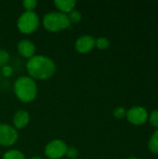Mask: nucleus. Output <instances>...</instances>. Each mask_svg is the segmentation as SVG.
<instances>
[{"mask_svg": "<svg viewBox=\"0 0 158 159\" xmlns=\"http://www.w3.org/2000/svg\"><path fill=\"white\" fill-rule=\"evenodd\" d=\"M110 46V42L109 40L106 38V37H103V36H101L99 38L96 39L95 41V47L101 50H104V49H107Z\"/></svg>", "mask_w": 158, "mask_h": 159, "instance_id": "15", "label": "nucleus"}, {"mask_svg": "<svg viewBox=\"0 0 158 159\" xmlns=\"http://www.w3.org/2000/svg\"><path fill=\"white\" fill-rule=\"evenodd\" d=\"M68 146L62 140L55 139L50 141L45 147V156L48 159H61L66 156Z\"/></svg>", "mask_w": 158, "mask_h": 159, "instance_id": "5", "label": "nucleus"}, {"mask_svg": "<svg viewBox=\"0 0 158 159\" xmlns=\"http://www.w3.org/2000/svg\"><path fill=\"white\" fill-rule=\"evenodd\" d=\"M1 76H2V75H1V72H0V79H1Z\"/></svg>", "mask_w": 158, "mask_h": 159, "instance_id": "24", "label": "nucleus"}, {"mask_svg": "<svg viewBox=\"0 0 158 159\" xmlns=\"http://www.w3.org/2000/svg\"><path fill=\"white\" fill-rule=\"evenodd\" d=\"M13 90L19 101L28 103L35 100L38 93V87L35 80L28 75H23L16 79Z\"/></svg>", "mask_w": 158, "mask_h": 159, "instance_id": "2", "label": "nucleus"}, {"mask_svg": "<svg viewBox=\"0 0 158 159\" xmlns=\"http://www.w3.org/2000/svg\"><path fill=\"white\" fill-rule=\"evenodd\" d=\"M128 159H138V158H136V157H129V158H128Z\"/></svg>", "mask_w": 158, "mask_h": 159, "instance_id": "23", "label": "nucleus"}, {"mask_svg": "<svg viewBox=\"0 0 158 159\" xmlns=\"http://www.w3.org/2000/svg\"><path fill=\"white\" fill-rule=\"evenodd\" d=\"M17 49L21 57L28 60L35 55V46L29 39H21L17 45Z\"/></svg>", "mask_w": 158, "mask_h": 159, "instance_id": "9", "label": "nucleus"}, {"mask_svg": "<svg viewBox=\"0 0 158 159\" xmlns=\"http://www.w3.org/2000/svg\"><path fill=\"white\" fill-rule=\"evenodd\" d=\"M67 17H68V20H69V21H70L71 24H77L82 20V14H81V12L79 10H76V9H74L70 13H68L67 14Z\"/></svg>", "mask_w": 158, "mask_h": 159, "instance_id": "14", "label": "nucleus"}, {"mask_svg": "<svg viewBox=\"0 0 158 159\" xmlns=\"http://www.w3.org/2000/svg\"><path fill=\"white\" fill-rule=\"evenodd\" d=\"M30 159H43L42 157H31Z\"/></svg>", "mask_w": 158, "mask_h": 159, "instance_id": "22", "label": "nucleus"}, {"mask_svg": "<svg viewBox=\"0 0 158 159\" xmlns=\"http://www.w3.org/2000/svg\"><path fill=\"white\" fill-rule=\"evenodd\" d=\"M12 122H13V127L17 130L22 129L25 127H27V125L30 122V114L24 109L18 110L13 115Z\"/></svg>", "mask_w": 158, "mask_h": 159, "instance_id": "10", "label": "nucleus"}, {"mask_svg": "<svg viewBox=\"0 0 158 159\" xmlns=\"http://www.w3.org/2000/svg\"><path fill=\"white\" fill-rule=\"evenodd\" d=\"M65 157H67L69 159H76L79 157V151L77 148H75L74 146L68 147Z\"/></svg>", "mask_w": 158, "mask_h": 159, "instance_id": "18", "label": "nucleus"}, {"mask_svg": "<svg viewBox=\"0 0 158 159\" xmlns=\"http://www.w3.org/2000/svg\"><path fill=\"white\" fill-rule=\"evenodd\" d=\"M40 25L39 16L34 11H24L22 12L18 20V30L23 34H31L34 33Z\"/></svg>", "mask_w": 158, "mask_h": 159, "instance_id": "4", "label": "nucleus"}, {"mask_svg": "<svg viewBox=\"0 0 158 159\" xmlns=\"http://www.w3.org/2000/svg\"><path fill=\"white\" fill-rule=\"evenodd\" d=\"M2 159H26V157L21 151L8 150L3 155Z\"/></svg>", "mask_w": 158, "mask_h": 159, "instance_id": "12", "label": "nucleus"}, {"mask_svg": "<svg viewBox=\"0 0 158 159\" xmlns=\"http://www.w3.org/2000/svg\"><path fill=\"white\" fill-rule=\"evenodd\" d=\"M56 63L52 59L44 55H34L27 61L26 70L28 76L34 80H47L56 73Z\"/></svg>", "mask_w": 158, "mask_h": 159, "instance_id": "1", "label": "nucleus"}, {"mask_svg": "<svg viewBox=\"0 0 158 159\" xmlns=\"http://www.w3.org/2000/svg\"><path fill=\"white\" fill-rule=\"evenodd\" d=\"M96 39L89 34H84L79 36L74 44L75 50L80 54H87L95 48Z\"/></svg>", "mask_w": 158, "mask_h": 159, "instance_id": "8", "label": "nucleus"}, {"mask_svg": "<svg viewBox=\"0 0 158 159\" xmlns=\"http://www.w3.org/2000/svg\"><path fill=\"white\" fill-rule=\"evenodd\" d=\"M10 60V55L7 50L0 49V69L7 65Z\"/></svg>", "mask_w": 158, "mask_h": 159, "instance_id": "16", "label": "nucleus"}, {"mask_svg": "<svg viewBox=\"0 0 158 159\" xmlns=\"http://www.w3.org/2000/svg\"><path fill=\"white\" fill-rule=\"evenodd\" d=\"M0 72H1V75H2V76L9 77V76H11L12 74H13V68H12L10 65L7 64V65H5L4 67L1 68Z\"/></svg>", "mask_w": 158, "mask_h": 159, "instance_id": "20", "label": "nucleus"}, {"mask_svg": "<svg viewBox=\"0 0 158 159\" xmlns=\"http://www.w3.org/2000/svg\"><path fill=\"white\" fill-rule=\"evenodd\" d=\"M37 6V1L35 0H24L22 2V7H24L25 11H34Z\"/></svg>", "mask_w": 158, "mask_h": 159, "instance_id": "17", "label": "nucleus"}, {"mask_svg": "<svg viewBox=\"0 0 158 159\" xmlns=\"http://www.w3.org/2000/svg\"><path fill=\"white\" fill-rule=\"evenodd\" d=\"M54 5L59 12L67 15L72 10L75 9L76 2L74 0H56L54 1Z\"/></svg>", "mask_w": 158, "mask_h": 159, "instance_id": "11", "label": "nucleus"}, {"mask_svg": "<svg viewBox=\"0 0 158 159\" xmlns=\"http://www.w3.org/2000/svg\"><path fill=\"white\" fill-rule=\"evenodd\" d=\"M114 116L117 119H122L126 116L127 111L124 107H117L114 110Z\"/></svg>", "mask_w": 158, "mask_h": 159, "instance_id": "19", "label": "nucleus"}, {"mask_svg": "<svg viewBox=\"0 0 158 159\" xmlns=\"http://www.w3.org/2000/svg\"><path fill=\"white\" fill-rule=\"evenodd\" d=\"M148 147L152 153L158 154V129L156 130L154 134L151 136L148 143Z\"/></svg>", "mask_w": 158, "mask_h": 159, "instance_id": "13", "label": "nucleus"}, {"mask_svg": "<svg viewBox=\"0 0 158 159\" xmlns=\"http://www.w3.org/2000/svg\"><path fill=\"white\" fill-rule=\"evenodd\" d=\"M149 119H150L151 124L158 129V110H155L151 113Z\"/></svg>", "mask_w": 158, "mask_h": 159, "instance_id": "21", "label": "nucleus"}, {"mask_svg": "<svg viewBox=\"0 0 158 159\" xmlns=\"http://www.w3.org/2000/svg\"><path fill=\"white\" fill-rule=\"evenodd\" d=\"M19 139L18 130L11 125L0 124V145L3 147H10L14 145Z\"/></svg>", "mask_w": 158, "mask_h": 159, "instance_id": "6", "label": "nucleus"}, {"mask_svg": "<svg viewBox=\"0 0 158 159\" xmlns=\"http://www.w3.org/2000/svg\"><path fill=\"white\" fill-rule=\"evenodd\" d=\"M46 30L51 33H58L68 29L71 25L66 14L59 11H51L47 13L42 20Z\"/></svg>", "mask_w": 158, "mask_h": 159, "instance_id": "3", "label": "nucleus"}, {"mask_svg": "<svg viewBox=\"0 0 158 159\" xmlns=\"http://www.w3.org/2000/svg\"><path fill=\"white\" fill-rule=\"evenodd\" d=\"M126 116L129 123L138 126L144 124L148 119V114L146 109L141 106H136L127 111Z\"/></svg>", "mask_w": 158, "mask_h": 159, "instance_id": "7", "label": "nucleus"}]
</instances>
